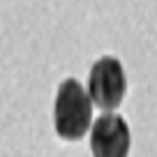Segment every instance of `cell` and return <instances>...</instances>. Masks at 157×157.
Here are the masks:
<instances>
[{
  "instance_id": "6da1fadb",
  "label": "cell",
  "mask_w": 157,
  "mask_h": 157,
  "mask_svg": "<svg viewBox=\"0 0 157 157\" xmlns=\"http://www.w3.org/2000/svg\"><path fill=\"white\" fill-rule=\"evenodd\" d=\"M93 99L88 90L76 78H65L58 86L53 104V125L56 134L65 141H78L90 132L93 125Z\"/></svg>"
},
{
  "instance_id": "7a4b0ae2",
  "label": "cell",
  "mask_w": 157,
  "mask_h": 157,
  "mask_svg": "<svg viewBox=\"0 0 157 157\" xmlns=\"http://www.w3.org/2000/svg\"><path fill=\"white\" fill-rule=\"evenodd\" d=\"M88 95L93 99L95 106L102 111H113L120 106L127 93V76H125L123 63L113 56H104V58L95 60L88 74Z\"/></svg>"
},
{
  "instance_id": "3957f363",
  "label": "cell",
  "mask_w": 157,
  "mask_h": 157,
  "mask_svg": "<svg viewBox=\"0 0 157 157\" xmlns=\"http://www.w3.org/2000/svg\"><path fill=\"white\" fill-rule=\"evenodd\" d=\"M132 146V132L123 116L104 113L90 125V150L93 157H127Z\"/></svg>"
}]
</instances>
